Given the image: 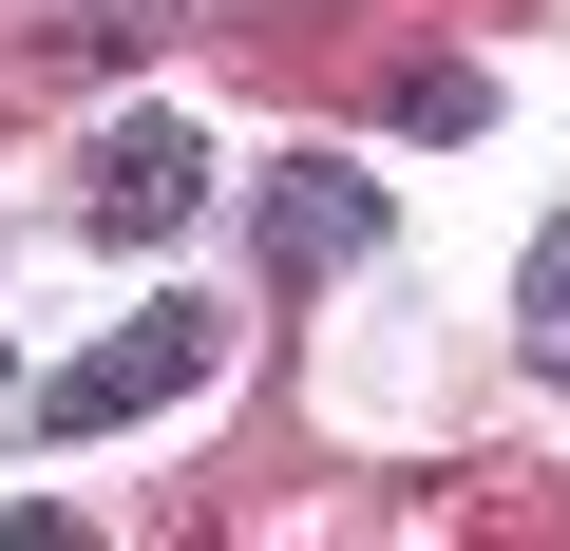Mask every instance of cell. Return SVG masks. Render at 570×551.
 <instances>
[{
    "instance_id": "6da1fadb",
    "label": "cell",
    "mask_w": 570,
    "mask_h": 551,
    "mask_svg": "<svg viewBox=\"0 0 570 551\" xmlns=\"http://www.w3.org/2000/svg\"><path fill=\"white\" fill-rule=\"evenodd\" d=\"M209 381V305H134L115 343H77L58 381H39V437H115V419H153V400H190Z\"/></svg>"
},
{
    "instance_id": "7a4b0ae2",
    "label": "cell",
    "mask_w": 570,
    "mask_h": 551,
    "mask_svg": "<svg viewBox=\"0 0 570 551\" xmlns=\"http://www.w3.org/2000/svg\"><path fill=\"white\" fill-rule=\"evenodd\" d=\"M190 171H209L190 115H115V134L77 152V228H96V247H171V228H190Z\"/></svg>"
},
{
    "instance_id": "3957f363",
    "label": "cell",
    "mask_w": 570,
    "mask_h": 551,
    "mask_svg": "<svg viewBox=\"0 0 570 551\" xmlns=\"http://www.w3.org/2000/svg\"><path fill=\"white\" fill-rule=\"evenodd\" d=\"M381 247V190L362 171H266V266L285 286H324V266H362Z\"/></svg>"
},
{
    "instance_id": "277c9868",
    "label": "cell",
    "mask_w": 570,
    "mask_h": 551,
    "mask_svg": "<svg viewBox=\"0 0 570 551\" xmlns=\"http://www.w3.org/2000/svg\"><path fill=\"white\" fill-rule=\"evenodd\" d=\"M153 20H171V0H39L58 58H153Z\"/></svg>"
},
{
    "instance_id": "5b68a950",
    "label": "cell",
    "mask_w": 570,
    "mask_h": 551,
    "mask_svg": "<svg viewBox=\"0 0 570 551\" xmlns=\"http://www.w3.org/2000/svg\"><path fill=\"white\" fill-rule=\"evenodd\" d=\"M532 362L570 381V209H551V247H532Z\"/></svg>"
},
{
    "instance_id": "8992f818",
    "label": "cell",
    "mask_w": 570,
    "mask_h": 551,
    "mask_svg": "<svg viewBox=\"0 0 570 551\" xmlns=\"http://www.w3.org/2000/svg\"><path fill=\"white\" fill-rule=\"evenodd\" d=\"M0 419H20V362H0Z\"/></svg>"
}]
</instances>
